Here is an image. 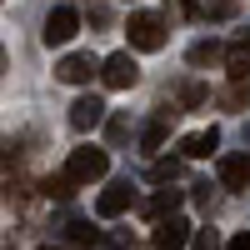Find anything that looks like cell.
Returning a JSON list of instances; mask_svg holds the SVG:
<instances>
[{"mask_svg":"<svg viewBox=\"0 0 250 250\" xmlns=\"http://www.w3.org/2000/svg\"><path fill=\"white\" fill-rule=\"evenodd\" d=\"M125 35H130V50H160L165 40H170L165 20L150 15V10H135V15H130V25H125Z\"/></svg>","mask_w":250,"mask_h":250,"instance_id":"1","label":"cell"},{"mask_svg":"<svg viewBox=\"0 0 250 250\" xmlns=\"http://www.w3.org/2000/svg\"><path fill=\"white\" fill-rule=\"evenodd\" d=\"M225 70H230V80H250V30L230 40V50H225Z\"/></svg>","mask_w":250,"mask_h":250,"instance_id":"10","label":"cell"},{"mask_svg":"<svg viewBox=\"0 0 250 250\" xmlns=\"http://www.w3.org/2000/svg\"><path fill=\"white\" fill-rule=\"evenodd\" d=\"M100 250H130V235H110V240H100Z\"/></svg>","mask_w":250,"mask_h":250,"instance_id":"23","label":"cell"},{"mask_svg":"<svg viewBox=\"0 0 250 250\" xmlns=\"http://www.w3.org/2000/svg\"><path fill=\"white\" fill-rule=\"evenodd\" d=\"M225 250H250V230H240V235H235L230 245H225Z\"/></svg>","mask_w":250,"mask_h":250,"instance_id":"24","label":"cell"},{"mask_svg":"<svg viewBox=\"0 0 250 250\" xmlns=\"http://www.w3.org/2000/svg\"><path fill=\"white\" fill-rule=\"evenodd\" d=\"M105 170H110V155H105V150H95V145H85V150H70V160H65V175H70L75 185L105 180Z\"/></svg>","mask_w":250,"mask_h":250,"instance_id":"2","label":"cell"},{"mask_svg":"<svg viewBox=\"0 0 250 250\" xmlns=\"http://www.w3.org/2000/svg\"><path fill=\"white\" fill-rule=\"evenodd\" d=\"M0 250H10V245H0Z\"/></svg>","mask_w":250,"mask_h":250,"instance_id":"28","label":"cell"},{"mask_svg":"<svg viewBox=\"0 0 250 250\" xmlns=\"http://www.w3.org/2000/svg\"><path fill=\"white\" fill-rule=\"evenodd\" d=\"M180 200H185V190H175V185H165V190H155L150 200L140 205V210H145V220H160V215H175V210H180Z\"/></svg>","mask_w":250,"mask_h":250,"instance_id":"11","label":"cell"},{"mask_svg":"<svg viewBox=\"0 0 250 250\" xmlns=\"http://www.w3.org/2000/svg\"><path fill=\"white\" fill-rule=\"evenodd\" d=\"M245 185H250V155H245Z\"/></svg>","mask_w":250,"mask_h":250,"instance_id":"25","label":"cell"},{"mask_svg":"<svg viewBox=\"0 0 250 250\" xmlns=\"http://www.w3.org/2000/svg\"><path fill=\"white\" fill-rule=\"evenodd\" d=\"M125 135H130V120L115 115V120H110V140H125Z\"/></svg>","mask_w":250,"mask_h":250,"instance_id":"22","label":"cell"},{"mask_svg":"<svg viewBox=\"0 0 250 250\" xmlns=\"http://www.w3.org/2000/svg\"><path fill=\"white\" fill-rule=\"evenodd\" d=\"M225 105H235V110H240V105H250V85H245V80H235V85L225 90Z\"/></svg>","mask_w":250,"mask_h":250,"instance_id":"19","label":"cell"},{"mask_svg":"<svg viewBox=\"0 0 250 250\" xmlns=\"http://www.w3.org/2000/svg\"><path fill=\"white\" fill-rule=\"evenodd\" d=\"M240 10V0H200V15L205 20H230Z\"/></svg>","mask_w":250,"mask_h":250,"instance_id":"16","label":"cell"},{"mask_svg":"<svg viewBox=\"0 0 250 250\" xmlns=\"http://www.w3.org/2000/svg\"><path fill=\"white\" fill-rule=\"evenodd\" d=\"M40 250H55V245H40Z\"/></svg>","mask_w":250,"mask_h":250,"instance_id":"27","label":"cell"},{"mask_svg":"<svg viewBox=\"0 0 250 250\" xmlns=\"http://www.w3.org/2000/svg\"><path fill=\"white\" fill-rule=\"evenodd\" d=\"M100 120H105V100H100V95H80L70 105V125H75V130H95Z\"/></svg>","mask_w":250,"mask_h":250,"instance_id":"9","label":"cell"},{"mask_svg":"<svg viewBox=\"0 0 250 250\" xmlns=\"http://www.w3.org/2000/svg\"><path fill=\"white\" fill-rule=\"evenodd\" d=\"M95 70H100V60H95V55H65V60L55 65V75L65 80V85H85Z\"/></svg>","mask_w":250,"mask_h":250,"instance_id":"8","label":"cell"},{"mask_svg":"<svg viewBox=\"0 0 250 250\" xmlns=\"http://www.w3.org/2000/svg\"><path fill=\"white\" fill-rule=\"evenodd\" d=\"M205 100H210V90H205V85H185V90H180V105H185V110L205 105Z\"/></svg>","mask_w":250,"mask_h":250,"instance_id":"18","label":"cell"},{"mask_svg":"<svg viewBox=\"0 0 250 250\" xmlns=\"http://www.w3.org/2000/svg\"><path fill=\"white\" fill-rule=\"evenodd\" d=\"M40 195H45V200H70L75 195V180L70 175H45V180H40Z\"/></svg>","mask_w":250,"mask_h":250,"instance_id":"14","label":"cell"},{"mask_svg":"<svg viewBox=\"0 0 250 250\" xmlns=\"http://www.w3.org/2000/svg\"><path fill=\"white\" fill-rule=\"evenodd\" d=\"M75 30H80V10L75 5H55L50 15H45V45H70L75 40Z\"/></svg>","mask_w":250,"mask_h":250,"instance_id":"5","label":"cell"},{"mask_svg":"<svg viewBox=\"0 0 250 250\" xmlns=\"http://www.w3.org/2000/svg\"><path fill=\"white\" fill-rule=\"evenodd\" d=\"M220 185L225 190H250L245 185V155H220Z\"/></svg>","mask_w":250,"mask_h":250,"instance_id":"12","label":"cell"},{"mask_svg":"<svg viewBox=\"0 0 250 250\" xmlns=\"http://www.w3.org/2000/svg\"><path fill=\"white\" fill-rule=\"evenodd\" d=\"M20 145L15 140H0V190H10V180H15V170H20Z\"/></svg>","mask_w":250,"mask_h":250,"instance_id":"13","label":"cell"},{"mask_svg":"<svg viewBox=\"0 0 250 250\" xmlns=\"http://www.w3.org/2000/svg\"><path fill=\"white\" fill-rule=\"evenodd\" d=\"M100 80H105L110 90H130L135 80H140V65H135V55L130 50H115L110 60H100V70H95Z\"/></svg>","mask_w":250,"mask_h":250,"instance_id":"3","label":"cell"},{"mask_svg":"<svg viewBox=\"0 0 250 250\" xmlns=\"http://www.w3.org/2000/svg\"><path fill=\"white\" fill-rule=\"evenodd\" d=\"M215 150H220V130H215V125H205V130H195V135L180 140V155L185 160H210Z\"/></svg>","mask_w":250,"mask_h":250,"instance_id":"7","label":"cell"},{"mask_svg":"<svg viewBox=\"0 0 250 250\" xmlns=\"http://www.w3.org/2000/svg\"><path fill=\"white\" fill-rule=\"evenodd\" d=\"M210 60H220V45L215 40H195L190 45V65H210Z\"/></svg>","mask_w":250,"mask_h":250,"instance_id":"17","label":"cell"},{"mask_svg":"<svg viewBox=\"0 0 250 250\" xmlns=\"http://www.w3.org/2000/svg\"><path fill=\"white\" fill-rule=\"evenodd\" d=\"M150 175H155V180H175V175H180V160H155Z\"/></svg>","mask_w":250,"mask_h":250,"instance_id":"21","label":"cell"},{"mask_svg":"<svg viewBox=\"0 0 250 250\" xmlns=\"http://www.w3.org/2000/svg\"><path fill=\"white\" fill-rule=\"evenodd\" d=\"M0 70H5V45H0Z\"/></svg>","mask_w":250,"mask_h":250,"instance_id":"26","label":"cell"},{"mask_svg":"<svg viewBox=\"0 0 250 250\" xmlns=\"http://www.w3.org/2000/svg\"><path fill=\"white\" fill-rule=\"evenodd\" d=\"M135 205V185L130 180H110L105 190H100V200H95V210L105 215V220H115V215H125Z\"/></svg>","mask_w":250,"mask_h":250,"instance_id":"6","label":"cell"},{"mask_svg":"<svg viewBox=\"0 0 250 250\" xmlns=\"http://www.w3.org/2000/svg\"><path fill=\"white\" fill-rule=\"evenodd\" d=\"M65 235H70V245H100V230H95L90 220H70Z\"/></svg>","mask_w":250,"mask_h":250,"instance_id":"15","label":"cell"},{"mask_svg":"<svg viewBox=\"0 0 250 250\" xmlns=\"http://www.w3.org/2000/svg\"><path fill=\"white\" fill-rule=\"evenodd\" d=\"M190 250H220V235L215 230H195L190 235Z\"/></svg>","mask_w":250,"mask_h":250,"instance_id":"20","label":"cell"},{"mask_svg":"<svg viewBox=\"0 0 250 250\" xmlns=\"http://www.w3.org/2000/svg\"><path fill=\"white\" fill-rule=\"evenodd\" d=\"M150 225H155V230H150L155 250H185V245H190V220H185V215H160Z\"/></svg>","mask_w":250,"mask_h":250,"instance_id":"4","label":"cell"}]
</instances>
